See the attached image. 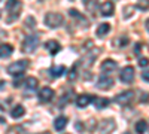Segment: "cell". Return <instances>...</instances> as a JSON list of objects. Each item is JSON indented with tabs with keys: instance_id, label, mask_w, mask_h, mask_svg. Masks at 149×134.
Wrapping results in <instances>:
<instances>
[{
	"instance_id": "22",
	"label": "cell",
	"mask_w": 149,
	"mask_h": 134,
	"mask_svg": "<svg viewBox=\"0 0 149 134\" xmlns=\"http://www.w3.org/2000/svg\"><path fill=\"white\" fill-rule=\"evenodd\" d=\"M137 6H139V9H142V10H148V0H139Z\"/></svg>"
},
{
	"instance_id": "5",
	"label": "cell",
	"mask_w": 149,
	"mask_h": 134,
	"mask_svg": "<svg viewBox=\"0 0 149 134\" xmlns=\"http://www.w3.org/2000/svg\"><path fill=\"white\" fill-rule=\"evenodd\" d=\"M133 95H134L133 91H124V92H121L115 97V103H118L121 106H127L133 100Z\"/></svg>"
},
{
	"instance_id": "20",
	"label": "cell",
	"mask_w": 149,
	"mask_h": 134,
	"mask_svg": "<svg viewBox=\"0 0 149 134\" xmlns=\"http://www.w3.org/2000/svg\"><path fill=\"white\" fill-rule=\"evenodd\" d=\"M136 131H137V133H146L148 131V122L145 119L139 121V122L136 124Z\"/></svg>"
},
{
	"instance_id": "13",
	"label": "cell",
	"mask_w": 149,
	"mask_h": 134,
	"mask_svg": "<svg viewBox=\"0 0 149 134\" xmlns=\"http://www.w3.org/2000/svg\"><path fill=\"white\" fill-rule=\"evenodd\" d=\"M67 125V118L66 116H58L55 121H54V128L57 131H63Z\"/></svg>"
},
{
	"instance_id": "21",
	"label": "cell",
	"mask_w": 149,
	"mask_h": 134,
	"mask_svg": "<svg viewBox=\"0 0 149 134\" xmlns=\"http://www.w3.org/2000/svg\"><path fill=\"white\" fill-rule=\"evenodd\" d=\"M26 87L29 90H36L37 88V79L36 78H27L26 79Z\"/></svg>"
},
{
	"instance_id": "15",
	"label": "cell",
	"mask_w": 149,
	"mask_h": 134,
	"mask_svg": "<svg viewBox=\"0 0 149 134\" xmlns=\"http://www.w3.org/2000/svg\"><path fill=\"white\" fill-rule=\"evenodd\" d=\"M64 72H66V67H64L63 64H61V66H52L51 70H49V73L52 75V78H60V76H63Z\"/></svg>"
},
{
	"instance_id": "11",
	"label": "cell",
	"mask_w": 149,
	"mask_h": 134,
	"mask_svg": "<svg viewBox=\"0 0 149 134\" xmlns=\"http://www.w3.org/2000/svg\"><path fill=\"white\" fill-rule=\"evenodd\" d=\"M115 128V122L112 119H104L103 122L100 124V127H98V131L100 133H109Z\"/></svg>"
},
{
	"instance_id": "1",
	"label": "cell",
	"mask_w": 149,
	"mask_h": 134,
	"mask_svg": "<svg viewBox=\"0 0 149 134\" xmlns=\"http://www.w3.org/2000/svg\"><path fill=\"white\" fill-rule=\"evenodd\" d=\"M27 67H29V61H27V60H19V61L12 63L8 67V73L10 76H19V75H22V73L27 70Z\"/></svg>"
},
{
	"instance_id": "25",
	"label": "cell",
	"mask_w": 149,
	"mask_h": 134,
	"mask_svg": "<svg viewBox=\"0 0 149 134\" xmlns=\"http://www.w3.org/2000/svg\"><path fill=\"white\" fill-rule=\"evenodd\" d=\"M139 66L140 67H146L148 66V58H140L139 60Z\"/></svg>"
},
{
	"instance_id": "10",
	"label": "cell",
	"mask_w": 149,
	"mask_h": 134,
	"mask_svg": "<svg viewBox=\"0 0 149 134\" xmlns=\"http://www.w3.org/2000/svg\"><path fill=\"white\" fill-rule=\"evenodd\" d=\"M45 48L48 49V52L52 54V55H55V54L61 49V46H60V43H58L57 40H48V42L45 43Z\"/></svg>"
},
{
	"instance_id": "29",
	"label": "cell",
	"mask_w": 149,
	"mask_h": 134,
	"mask_svg": "<svg viewBox=\"0 0 149 134\" xmlns=\"http://www.w3.org/2000/svg\"><path fill=\"white\" fill-rule=\"evenodd\" d=\"M12 131H22V128L21 127H12V128H9V133H12Z\"/></svg>"
},
{
	"instance_id": "26",
	"label": "cell",
	"mask_w": 149,
	"mask_h": 134,
	"mask_svg": "<svg viewBox=\"0 0 149 134\" xmlns=\"http://www.w3.org/2000/svg\"><path fill=\"white\" fill-rule=\"evenodd\" d=\"M127 42H128V39H127V37H124V39H121V40L118 39V40H116L115 43H116V45H119V46H122V45H125Z\"/></svg>"
},
{
	"instance_id": "32",
	"label": "cell",
	"mask_w": 149,
	"mask_h": 134,
	"mask_svg": "<svg viewBox=\"0 0 149 134\" xmlns=\"http://www.w3.org/2000/svg\"><path fill=\"white\" fill-rule=\"evenodd\" d=\"M3 112V109H2V106H0V113H2Z\"/></svg>"
},
{
	"instance_id": "31",
	"label": "cell",
	"mask_w": 149,
	"mask_h": 134,
	"mask_svg": "<svg viewBox=\"0 0 149 134\" xmlns=\"http://www.w3.org/2000/svg\"><path fill=\"white\" fill-rule=\"evenodd\" d=\"M0 124H5V118H2V116H0Z\"/></svg>"
},
{
	"instance_id": "27",
	"label": "cell",
	"mask_w": 149,
	"mask_h": 134,
	"mask_svg": "<svg viewBox=\"0 0 149 134\" xmlns=\"http://www.w3.org/2000/svg\"><path fill=\"white\" fill-rule=\"evenodd\" d=\"M142 78H143V81H145V82H148V81H149V76H148V70H145V72L142 73Z\"/></svg>"
},
{
	"instance_id": "7",
	"label": "cell",
	"mask_w": 149,
	"mask_h": 134,
	"mask_svg": "<svg viewBox=\"0 0 149 134\" xmlns=\"http://www.w3.org/2000/svg\"><path fill=\"white\" fill-rule=\"evenodd\" d=\"M39 99H40V101H43V103L51 101V100L54 99V90H52V88H48V87L42 88L40 92H39Z\"/></svg>"
},
{
	"instance_id": "23",
	"label": "cell",
	"mask_w": 149,
	"mask_h": 134,
	"mask_svg": "<svg viewBox=\"0 0 149 134\" xmlns=\"http://www.w3.org/2000/svg\"><path fill=\"white\" fill-rule=\"evenodd\" d=\"M74 79H76V66H74L69 73V81H74Z\"/></svg>"
},
{
	"instance_id": "16",
	"label": "cell",
	"mask_w": 149,
	"mask_h": 134,
	"mask_svg": "<svg viewBox=\"0 0 149 134\" xmlns=\"http://www.w3.org/2000/svg\"><path fill=\"white\" fill-rule=\"evenodd\" d=\"M110 31V24H106V22H103V24H100L98 26V28H97V36L98 37H104V36L107 34Z\"/></svg>"
},
{
	"instance_id": "9",
	"label": "cell",
	"mask_w": 149,
	"mask_h": 134,
	"mask_svg": "<svg viewBox=\"0 0 149 134\" xmlns=\"http://www.w3.org/2000/svg\"><path fill=\"white\" fill-rule=\"evenodd\" d=\"M113 10H115V6L112 2H104L102 6H100V14L103 17H110L113 15Z\"/></svg>"
},
{
	"instance_id": "14",
	"label": "cell",
	"mask_w": 149,
	"mask_h": 134,
	"mask_svg": "<svg viewBox=\"0 0 149 134\" xmlns=\"http://www.w3.org/2000/svg\"><path fill=\"white\" fill-rule=\"evenodd\" d=\"M91 95H88V94H82V95H79L78 97V100H76V104H78V107H86L90 103H91Z\"/></svg>"
},
{
	"instance_id": "4",
	"label": "cell",
	"mask_w": 149,
	"mask_h": 134,
	"mask_svg": "<svg viewBox=\"0 0 149 134\" xmlns=\"http://www.w3.org/2000/svg\"><path fill=\"white\" fill-rule=\"evenodd\" d=\"M21 8H22V5H21L19 0H8V2H6V9L10 12V14H14V17H12L10 21H15L19 17Z\"/></svg>"
},
{
	"instance_id": "8",
	"label": "cell",
	"mask_w": 149,
	"mask_h": 134,
	"mask_svg": "<svg viewBox=\"0 0 149 134\" xmlns=\"http://www.w3.org/2000/svg\"><path fill=\"white\" fill-rule=\"evenodd\" d=\"M112 85H113V81H112V78H107V76H100L97 81V87L100 90H109L112 88Z\"/></svg>"
},
{
	"instance_id": "6",
	"label": "cell",
	"mask_w": 149,
	"mask_h": 134,
	"mask_svg": "<svg viewBox=\"0 0 149 134\" xmlns=\"http://www.w3.org/2000/svg\"><path fill=\"white\" fill-rule=\"evenodd\" d=\"M119 78L122 82H125V83H130L133 79H134V69L131 66H127V67H124L119 73Z\"/></svg>"
},
{
	"instance_id": "33",
	"label": "cell",
	"mask_w": 149,
	"mask_h": 134,
	"mask_svg": "<svg viewBox=\"0 0 149 134\" xmlns=\"http://www.w3.org/2000/svg\"><path fill=\"white\" fill-rule=\"evenodd\" d=\"M40 2H42V0H40Z\"/></svg>"
},
{
	"instance_id": "30",
	"label": "cell",
	"mask_w": 149,
	"mask_h": 134,
	"mask_svg": "<svg viewBox=\"0 0 149 134\" xmlns=\"http://www.w3.org/2000/svg\"><path fill=\"white\" fill-rule=\"evenodd\" d=\"M5 88V81H0V90Z\"/></svg>"
},
{
	"instance_id": "24",
	"label": "cell",
	"mask_w": 149,
	"mask_h": 134,
	"mask_svg": "<svg viewBox=\"0 0 149 134\" xmlns=\"http://www.w3.org/2000/svg\"><path fill=\"white\" fill-rule=\"evenodd\" d=\"M69 14H70V17H74V18H81L79 12H78L76 9H70V10H69Z\"/></svg>"
},
{
	"instance_id": "2",
	"label": "cell",
	"mask_w": 149,
	"mask_h": 134,
	"mask_svg": "<svg viewBox=\"0 0 149 134\" xmlns=\"http://www.w3.org/2000/svg\"><path fill=\"white\" fill-rule=\"evenodd\" d=\"M64 18L61 14H57V12H49V14L45 15V24L51 28H57L63 24Z\"/></svg>"
},
{
	"instance_id": "12",
	"label": "cell",
	"mask_w": 149,
	"mask_h": 134,
	"mask_svg": "<svg viewBox=\"0 0 149 134\" xmlns=\"http://www.w3.org/2000/svg\"><path fill=\"white\" fill-rule=\"evenodd\" d=\"M14 52V46L9 43H3L0 45V58H8L9 55H12Z\"/></svg>"
},
{
	"instance_id": "19",
	"label": "cell",
	"mask_w": 149,
	"mask_h": 134,
	"mask_svg": "<svg viewBox=\"0 0 149 134\" xmlns=\"http://www.w3.org/2000/svg\"><path fill=\"white\" fill-rule=\"evenodd\" d=\"M24 113H26V109H24L21 104H17V106L10 110V116H12V118H21Z\"/></svg>"
},
{
	"instance_id": "18",
	"label": "cell",
	"mask_w": 149,
	"mask_h": 134,
	"mask_svg": "<svg viewBox=\"0 0 149 134\" xmlns=\"http://www.w3.org/2000/svg\"><path fill=\"white\" fill-rule=\"evenodd\" d=\"M102 70L103 72H112V70H115L116 69V63L113 61V60H106V61L102 63Z\"/></svg>"
},
{
	"instance_id": "3",
	"label": "cell",
	"mask_w": 149,
	"mask_h": 134,
	"mask_svg": "<svg viewBox=\"0 0 149 134\" xmlns=\"http://www.w3.org/2000/svg\"><path fill=\"white\" fill-rule=\"evenodd\" d=\"M37 46H39V37L37 36H27L22 42V52L31 54L36 51Z\"/></svg>"
},
{
	"instance_id": "17",
	"label": "cell",
	"mask_w": 149,
	"mask_h": 134,
	"mask_svg": "<svg viewBox=\"0 0 149 134\" xmlns=\"http://www.w3.org/2000/svg\"><path fill=\"white\" fill-rule=\"evenodd\" d=\"M94 106H95V109L102 110V109H104V107H107V106H109V100H107V99H103V97H95V100H94Z\"/></svg>"
},
{
	"instance_id": "28",
	"label": "cell",
	"mask_w": 149,
	"mask_h": 134,
	"mask_svg": "<svg viewBox=\"0 0 149 134\" xmlns=\"http://www.w3.org/2000/svg\"><path fill=\"white\" fill-rule=\"evenodd\" d=\"M140 48H142L140 43H136V49H134V52H136V54H140Z\"/></svg>"
}]
</instances>
